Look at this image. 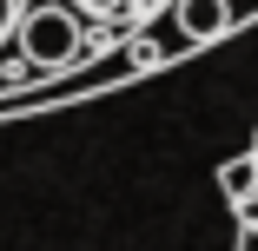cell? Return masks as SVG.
Instances as JSON below:
<instances>
[{
    "mask_svg": "<svg viewBox=\"0 0 258 251\" xmlns=\"http://www.w3.org/2000/svg\"><path fill=\"white\" fill-rule=\"evenodd\" d=\"M20 53H27V66H73L80 53H86V33H80V14L73 7H33L27 20H20Z\"/></svg>",
    "mask_w": 258,
    "mask_h": 251,
    "instance_id": "obj_1",
    "label": "cell"
},
{
    "mask_svg": "<svg viewBox=\"0 0 258 251\" xmlns=\"http://www.w3.org/2000/svg\"><path fill=\"white\" fill-rule=\"evenodd\" d=\"M172 20H179L185 40H219V33L232 27V0H179Z\"/></svg>",
    "mask_w": 258,
    "mask_h": 251,
    "instance_id": "obj_2",
    "label": "cell"
},
{
    "mask_svg": "<svg viewBox=\"0 0 258 251\" xmlns=\"http://www.w3.org/2000/svg\"><path fill=\"white\" fill-rule=\"evenodd\" d=\"M219 192L232 198V205L258 198V159H251V152H245V159H225V165H219Z\"/></svg>",
    "mask_w": 258,
    "mask_h": 251,
    "instance_id": "obj_3",
    "label": "cell"
},
{
    "mask_svg": "<svg viewBox=\"0 0 258 251\" xmlns=\"http://www.w3.org/2000/svg\"><path fill=\"white\" fill-rule=\"evenodd\" d=\"M73 7H80V14H93V20H106V14H119V7H126V0H73Z\"/></svg>",
    "mask_w": 258,
    "mask_h": 251,
    "instance_id": "obj_4",
    "label": "cell"
},
{
    "mask_svg": "<svg viewBox=\"0 0 258 251\" xmlns=\"http://www.w3.org/2000/svg\"><path fill=\"white\" fill-rule=\"evenodd\" d=\"M20 20H27V14H20V0H0V40H7Z\"/></svg>",
    "mask_w": 258,
    "mask_h": 251,
    "instance_id": "obj_5",
    "label": "cell"
},
{
    "mask_svg": "<svg viewBox=\"0 0 258 251\" xmlns=\"http://www.w3.org/2000/svg\"><path fill=\"white\" fill-rule=\"evenodd\" d=\"M232 251H258V225H238V244Z\"/></svg>",
    "mask_w": 258,
    "mask_h": 251,
    "instance_id": "obj_6",
    "label": "cell"
},
{
    "mask_svg": "<svg viewBox=\"0 0 258 251\" xmlns=\"http://www.w3.org/2000/svg\"><path fill=\"white\" fill-rule=\"evenodd\" d=\"M251 159H258V139H251Z\"/></svg>",
    "mask_w": 258,
    "mask_h": 251,
    "instance_id": "obj_7",
    "label": "cell"
}]
</instances>
